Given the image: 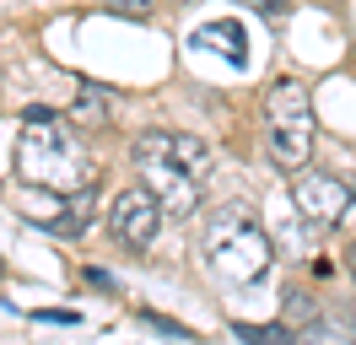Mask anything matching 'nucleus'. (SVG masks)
Returning a JSON list of instances; mask_svg holds the SVG:
<instances>
[{
    "instance_id": "f257e3e1",
    "label": "nucleus",
    "mask_w": 356,
    "mask_h": 345,
    "mask_svg": "<svg viewBox=\"0 0 356 345\" xmlns=\"http://www.w3.org/2000/svg\"><path fill=\"white\" fill-rule=\"evenodd\" d=\"M17 178L49 194H92L97 189V168H92L87 146L76 141V129L54 113V108H27L22 113V141H17Z\"/></svg>"
},
{
    "instance_id": "f03ea898",
    "label": "nucleus",
    "mask_w": 356,
    "mask_h": 345,
    "mask_svg": "<svg viewBox=\"0 0 356 345\" xmlns=\"http://www.w3.org/2000/svg\"><path fill=\"white\" fill-rule=\"evenodd\" d=\"M135 172H140V184L162 200L168 216H189L200 205L205 178H211V151H205L195 135L146 129V135H135Z\"/></svg>"
},
{
    "instance_id": "7ed1b4c3",
    "label": "nucleus",
    "mask_w": 356,
    "mask_h": 345,
    "mask_svg": "<svg viewBox=\"0 0 356 345\" xmlns=\"http://www.w3.org/2000/svg\"><path fill=\"white\" fill-rule=\"evenodd\" d=\"M200 248H205L211 275L227 280V286H254V280L270 270V259H275L265 227H259L243 205H227V211L211 216V221H205V243H200Z\"/></svg>"
},
{
    "instance_id": "20e7f679",
    "label": "nucleus",
    "mask_w": 356,
    "mask_h": 345,
    "mask_svg": "<svg viewBox=\"0 0 356 345\" xmlns=\"http://www.w3.org/2000/svg\"><path fill=\"white\" fill-rule=\"evenodd\" d=\"M265 151L275 157V168H308L313 157V103H308V86L302 81H275L265 92Z\"/></svg>"
},
{
    "instance_id": "39448f33",
    "label": "nucleus",
    "mask_w": 356,
    "mask_h": 345,
    "mask_svg": "<svg viewBox=\"0 0 356 345\" xmlns=\"http://www.w3.org/2000/svg\"><path fill=\"white\" fill-rule=\"evenodd\" d=\"M291 205H297V221L308 232H330V227H340V216L351 211V184L334 178V172H318V168H297L291 172Z\"/></svg>"
},
{
    "instance_id": "423d86ee",
    "label": "nucleus",
    "mask_w": 356,
    "mask_h": 345,
    "mask_svg": "<svg viewBox=\"0 0 356 345\" xmlns=\"http://www.w3.org/2000/svg\"><path fill=\"white\" fill-rule=\"evenodd\" d=\"M162 216H168V211H162V200H156V194L140 184V189L113 194V205H108V232L119 237L124 248H135V254H140V248H146V243L156 237Z\"/></svg>"
},
{
    "instance_id": "0eeeda50",
    "label": "nucleus",
    "mask_w": 356,
    "mask_h": 345,
    "mask_svg": "<svg viewBox=\"0 0 356 345\" xmlns=\"http://www.w3.org/2000/svg\"><path fill=\"white\" fill-rule=\"evenodd\" d=\"M70 125L76 129H103L108 125V92H103V86H81V97L70 108Z\"/></svg>"
},
{
    "instance_id": "6e6552de",
    "label": "nucleus",
    "mask_w": 356,
    "mask_h": 345,
    "mask_svg": "<svg viewBox=\"0 0 356 345\" xmlns=\"http://www.w3.org/2000/svg\"><path fill=\"white\" fill-rule=\"evenodd\" d=\"M238 38H243V27H238V22H211V27H200V33H195V43H205V49H211V43H227L232 65H243V60H248V49H243Z\"/></svg>"
},
{
    "instance_id": "1a4fd4ad",
    "label": "nucleus",
    "mask_w": 356,
    "mask_h": 345,
    "mask_svg": "<svg viewBox=\"0 0 356 345\" xmlns=\"http://www.w3.org/2000/svg\"><path fill=\"white\" fill-rule=\"evenodd\" d=\"M313 313H318V302H313L308 291H286V313H281V319H286L291 329H302V335H308V329H313Z\"/></svg>"
},
{
    "instance_id": "9d476101",
    "label": "nucleus",
    "mask_w": 356,
    "mask_h": 345,
    "mask_svg": "<svg viewBox=\"0 0 356 345\" xmlns=\"http://www.w3.org/2000/svg\"><path fill=\"white\" fill-rule=\"evenodd\" d=\"M232 335L238 340H291V323H232Z\"/></svg>"
},
{
    "instance_id": "9b49d317",
    "label": "nucleus",
    "mask_w": 356,
    "mask_h": 345,
    "mask_svg": "<svg viewBox=\"0 0 356 345\" xmlns=\"http://www.w3.org/2000/svg\"><path fill=\"white\" fill-rule=\"evenodd\" d=\"M103 6H108L113 17H135V22H146L156 11V0H103Z\"/></svg>"
},
{
    "instance_id": "f8f14e48",
    "label": "nucleus",
    "mask_w": 356,
    "mask_h": 345,
    "mask_svg": "<svg viewBox=\"0 0 356 345\" xmlns=\"http://www.w3.org/2000/svg\"><path fill=\"white\" fill-rule=\"evenodd\" d=\"M33 319H38V323H76V313H65V307L49 313V307H44V313H33Z\"/></svg>"
},
{
    "instance_id": "ddd939ff",
    "label": "nucleus",
    "mask_w": 356,
    "mask_h": 345,
    "mask_svg": "<svg viewBox=\"0 0 356 345\" xmlns=\"http://www.w3.org/2000/svg\"><path fill=\"white\" fill-rule=\"evenodd\" d=\"M87 280H92V286H103V291H113V275H108V270H87Z\"/></svg>"
},
{
    "instance_id": "4468645a",
    "label": "nucleus",
    "mask_w": 356,
    "mask_h": 345,
    "mask_svg": "<svg viewBox=\"0 0 356 345\" xmlns=\"http://www.w3.org/2000/svg\"><path fill=\"white\" fill-rule=\"evenodd\" d=\"M243 6H254V11H281L286 0H243Z\"/></svg>"
},
{
    "instance_id": "2eb2a0df",
    "label": "nucleus",
    "mask_w": 356,
    "mask_h": 345,
    "mask_svg": "<svg viewBox=\"0 0 356 345\" xmlns=\"http://www.w3.org/2000/svg\"><path fill=\"white\" fill-rule=\"evenodd\" d=\"M351 275H356V243H351Z\"/></svg>"
}]
</instances>
